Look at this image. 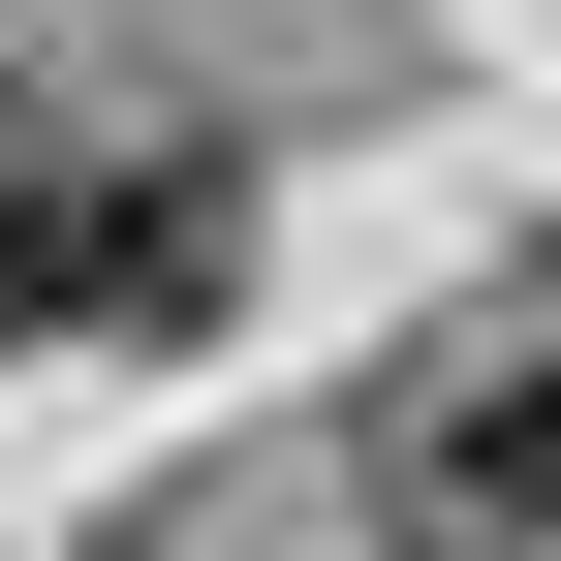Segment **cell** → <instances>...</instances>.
<instances>
[{"instance_id":"6da1fadb","label":"cell","mask_w":561,"mask_h":561,"mask_svg":"<svg viewBox=\"0 0 561 561\" xmlns=\"http://www.w3.org/2000/svg\"><path fill=\"white\" fill-rule=\"evenodd\" d=\"M219 280H250V187H219V157H125V187H0V343H62V312H94V343H187Z\"/></svg>"},{"instance_id":"7a4b0ae2","label":"cell","mask_w":561,"mask_h":561,"mask_svg":"<svg viewBox=\"0 0 561 561\" xmlns=\"http://www.w3.org/2000/svg\"><path fill=\"white\" fill-rule=\"evenodd\" d=\"M405 500H437V530H561V280L468 343L437 405H405Z\"/></svg>"}]
</instances>
